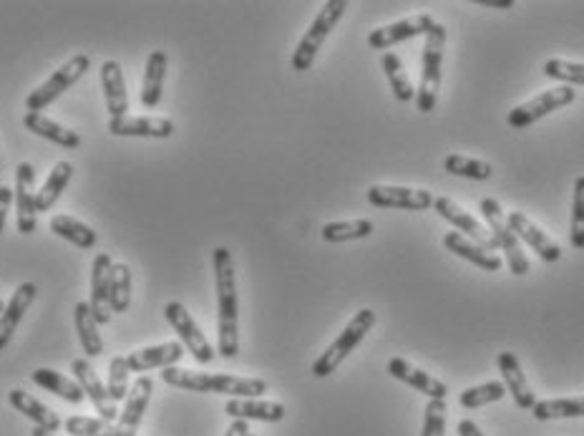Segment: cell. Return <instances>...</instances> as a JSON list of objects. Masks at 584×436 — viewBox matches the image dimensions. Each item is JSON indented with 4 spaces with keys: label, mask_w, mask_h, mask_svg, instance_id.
<instances>
[{
    "label": "cell",
    "mask_w": 584,
    "mask_h": 436,
    "mask_svg": "<svg viewBox=\"0 0 584 436\" xmlns=\"http://www.w3.org/2000/svg\"><path fill=\"white\" fill-rule=\"evenodd\" d=\"M214 290H217L219 356L237 358L240 353V298H237L235 260L227 247H214Z\"/></svg>",
    "instance_id": "6da1fadb"
},
{
    "label": "cell",
    "mask_w": 584,
    "mask_h": 436,
    "mask_svg": "<svg viewBox=\"0 0 584 436\" xmlns=\"http://www.w3.org/2000/svg\"><path fill=\"white\" fill-rule=\"evenodd\" d=\"M162 381L167 386L197 394H227L237 399H255L267 394V381L242 379V376H227V373H199L189 368L169 366L162 371Z\"/></svg>",
    "instance_id": "7a4b0ae2"
},
{
    "label": "cell",
    "mask_w": 584,
    "mask_h": 436,
    "mask_svg": "<svg viewBox=\"0 0 584 436\" xmlns=\"http://www.w3.org/2000/svg\"><path fill=\"white\" fill-rule=\"evenodd\" d=\"M376 326V310L363 308L353 316V321L343 328L338 338L325 348V353H320L318 361L313 363V376L315 379H328L330 373H335V368L355 351V348L363 343V338L373 331Z\"/></svg>",
    "instance_id": "3957f363"
},
{
    "label": "cell",
    "mask_w": 584,
    "mask_h": 436,
    "mask_svg": "<svg viewBox=\"0 0 584 436\" xmlns=\"http://www.w3.org/2000/svg\"><path fill=\"white\" fill-rule=\"evenodd\" d=\"M444 51H446V26L436 23L431 28V33L426 36V46H423V58H421V86L416 91L418 111L428 114L433 111L438 99V91H441V66H444Z\"/></svg>",
    "instance_id": "277c9868"
},
{
    "label": "cell",
    "mask_w": 584,
    "mask_h": 436,
    "mask_svg": "<svg viewBox=\"0 0 584 436\" xmlns=\"http://www.w3.org/2000/svg\"><path fill=\"white\" fill-rule=\"evenodd\" d=\"M345 11H348V3H345V0H330V3H325V6L320 8L315 21L310 23L305 36L300 38L298 48L292 53V69L300 71V74H303V71H310V66L315 64V56H318V51L323 48L325 38L333 33V28L338 26L340 18L345 16Z\"/></svg>",
    "instance_id": "5b68a950"
},
{
    "label": "cell",
    "mask_w": 584,
    "mask_h": 436,
    "mask_svg": "<svg viewBox=\"0 0 584 436\" xmlns=\"http://www.w3.org/2000/svg\"><path fill=\"white\" fill-rule=\"evenodd\" d=\"M89 69H91L89 53H76L73 58H68L61 69H56L51 76H48L46 84H41L38 89H33L31 94H28L26 109L41 114L46 106H51L53 101L58 99V96L66 94V91L71 89V86L76 84V81H79Z\"/></svg>",
    "instance_id": "8992f818"
},
{
    "label": "cell",
    "mask_w": 584,
    "mask_h": 436,
    "mask_svg": "<svg viewBox=\"0 0 584 436\" xmlns=\"http://www.w3.org/2000/svg\"><path fill=\"white\" fill-rule=\"evenodd\" d=\"M481 207V215H484L486 220V227H489V232L494 235L496 245L501 247L506 253V265H509V270L514 275H527L529 273V260L527 255H524L522 245H519V237L511 232L509 222H506V215L504 210H501L499 202L494 200V197H484V200L479 202Z\"/></svg>",
    "instance_id": "52a82bcc"
},
{
    "label": "cell",
    "mask_w": 584,
    "mask_h": 436,
    "mask_svg": "<svg viewBox=\"0 0 584 436\" xmlns=\"http://www.w3.org/2000/svg\"><path fill=\"white\" fill-rule=\"evenodd\" d=\"M164 316H167L169 326H172L174 333L179 336V343L189 348V353L194 356V361L204 363V366L214 361L212 343L207 341V336H204L202 328L197 326V321L192 318V313L184 308V303H179V300L167 303V308H164Z\"/></svg>",
    "instance_id": "ba28073f"
},
{
    "label": "cell",
    "mask_w": 584,
    "mask_h": 436,
    "mask_svg": "<svg viewBox=\"0 0 584 436\" xmlns=\"http://www.w3.org/2000/svg\"><path fill=\"white\" fill-rule=\"evenodd\" d=\"M577 99V91L572 86H557V89H547L539 96L529 99L527 104H519L517 109L509 111V127L511 129H527L532 124H537L539 119H544L552 111L562 109V106H569Z\"/></svg>",
    "instance_id": "9c48e42d"
},
{
    "label": "cell",
    "mask_w": 584,
    "mask_h": 436,
    "mask_svg": "<svg viewBox=\"0 0 584 436\" xmlns=\"http://www.w3.org/2000/svg\"><path fill=\"white\" fill-rule=\"evenodd\" d=\"M436 197L428 190H413V187H391V184H373L368 190V202L383 210H411L421 212L433 207Z\"/></svg>",
    "instance_id": "30bf717a"
},
{
    "label": "cell",
    "mask_w": 584,
    "mask_h": 436,
    "mask_svg": "<svg viewBox=\"0 0 584 436\" xmlns=\"http://www.w3.org/2000/svg\"><path fill=\"white\" fill-rule=\"evenodd\" d=\"M71 373H76V381H79L81 391L86 394V399L96 406V414L106 421H116L119 414V404L109 396V389L101 384V379L96 376L94 366H91L89 358H76L71 361Z\"/></svg>",
    "instance_id": "8fae6325"
},
{
    "label": "cell",
    "mask_w": 584,
    "mask_h": 436,
    "mask_svg": "<svg viewBox=\"0 0 584 436\" xmlns=\"http://www.w3.org/2000/svg\"><path fill=\"white\" fill-rule=\"evenodd\" d=\"M36 167L31 162H21L16 167V222L21 235H33L36 232Z\"/></svg>",
    "instance_id": "7c38bea8"
},
{
    "label": "cell",
    "mask_w": 584,
    "mask_h": 436,
    "mask_svg": "<svg viewBox=\"0 0 584 436\" xmlns=\"http://www.w3.org/2000/svg\"><path fill=\"white\" fill-rule=\"evenodd\" d=\"M433 26H436V21H433L428 13H421V16H413V18H403V21L391 23V26H383V28H378V31H373L371 36H368V46L376 48V51H388L391 46L408 41V38L428 36Z\"/></svg>",
    "instance_id": "4fadbf2b"
},
{
    "label": "cell",
    "mask_w": 584,
    "mask_h": 436,
    "mask_svg": "<svg viewBox=\"0 0 584 436\" xmlns=\"http://www.w3.org/2000/svg\"><path fill=\"white\" fill-rule=\"evenodd\" d=\"M109 132L114 137H146V139H169L177 129L167 116H119L109 119Z\"/></svg>",
    "instance_id": "5bb4252c"
},
{
    "label": "cell",
    "mask_w": 584,
    "mask_h": 436,
    "mask_svg": "<svg viewBox=\"0 0 584 436\" xmlns=\"http://www.w3.org/2000/svg\"><path fill=\"white\" fill-rule=\"evenodd\" d=\"M506 222H509L511 232H514L519 240L527 242L544 263H557V260L562 258V247H559L542 227L534 225L524 212H509V215H506Z\"/></svg>",
    "instance_id": "9a60e30c"
},
{
    "label": "cell",
    "mask_w": 584,
    "mask_h": 436,
    "mask_svg": "<svg viewBox=\"0 0 584 436\" xmlns=\"http://www.w3.org/2000/svg\"><path fill=\"white\" fill-rule=\"evenodd\" d=\"M433 210L444 217L446 222H451L456 230L466 232V235H469L476 245L484 247V250H494V247H499L496 245L494 235L489 232V227H484L479 220H476V217H471L469 212L461 210L451 197H436V200H433Z\"/></svg>",
    "instance_id": "2e32d148"
},
{
    "label": "cell",
    "mask_w": 584,
    "mask_h": 436,
    "mask_svg": "<svg viewBox=\"0 0 584 436\" xmlns=\"http://www.w3.org/2000/svg\"><path fill=\"white\" fill-rule=\"evenodd\" d=\"M36 295H38V288H36V283H31V280L18 285L16 293L11 295L6 310H3V316H0V351H6L8 348L13 333H16L18 326H21L23 316H26L28 308L36 303Z\"/></svg>",
    "instance_id": "e0dca14e"
},
{
    "label": "cell",
    "mask_w": 584,
    "mask_h": 436,
    "mask_svg": "<svg viewBox=\"0 0 584 436\" xmlns=\"http://www.w3.org/2000/svg\"><path fill=\"white\" fill-rule=\"evenodd\" d=\"M152 394H154V381L149 379V376H139L136 384L129 389L124 411H121L119 424H116L119 436H136V431H139V426H141V419H144L146 406H149V401H152Z\"/></svg>",
    "instance_id": "ac0fdd59"
},
{
    "label": "cell",
    "mask_w": 584,
    "mask_h": 436,
    "mask_svg": "<svg viewBox=\"0 0 584 436\" xmlns=\"http://www.w3.org/2000/svg\"><path fill=\"white\" fill-rule=\"evenodd\" d=\"M114 265L109 253L96 255L94 265H91V313H94L96 323L106 326L111 321V305H109V270Z\"/></svg>",
    "instance_id": "d6986e66"
},
{
    "label": "cell",
    "mask_w": 584,
    "mask_h": 436,
    "mask_svg": "<svg viewBox=\"0 0 584 436\" xmlns=\"http://www.w3.org/2000/svg\"><path fill=\"white\" fill-rule=\"evenodd\" d=\"M184 346L179 341L159 343V346H146L139 351H131L126 356V366L131 373H144L152 371V368H169L174 363L182 361Z\"/></svg>",
    "instance_id": "ffe728a7"
},
{
    "label": "cell",
    "mask_w": 584,
    "mask_h": 436,
    "mask_svg": "<svg viewBox=\"0 0 584 436\" xmlns=\"http://www.w3.org/2000/svg\"><path fill=\"white\" fill-rule=\"evenodd\" d=\"M388 373H391L393 379L403 381V384H408V386H413L416 391H421V394L428 396V399L446 401V396H449V389H446L444 381L433 379L431 373L411 366V363L403 361V358H391V361H388Z\"/></svg>",
    "instance_id": "44dd1931"
},
{
    "label": "cell",
    "mask_w": 584,
    "mask_h": 436,
    "mask_svg": "<svg viewBox=\"0 0 584 436\" xmlns=\"http://www.w3.org/2000/svg\"><path fill=\"white\" fill-rule=\"evenodd\" d=\"M499 371H501V376H504V386L511 394V399H514V404H517L519 409H534L537 396H534V391L529 389L527 373L522 371L519 358L511 351L499 353Z\"/></svg>",
    "instance_id": "7402d4cb"
},
{
    "label": "cell",
    "mask_w": 584,
    "mask_h": 436,
    "mask_svg": "<svg viewBox=\"0 0 584 436\" xmlns=\"http://www.w3.org/2000/svg\"><path fill=\"white\" fill-rule=\"evenodd\" d=\"M101 86H104L106 111L111 114V119L126 116V111H129V94H126L124 69H121L119 61H104V66H101Z\"/></svg>",
    "instance_id": "603a6c76"
},
{
    "label": "cell",
    "mask_w": 584,
    "mask_h": 436,
    "mask_svg": "<svg viewBox=\"0 0 584 436\" xmlns=\"http://www.w3.org/2000/svg\"><path fill=\"white\" fill-rule=\"evenodd\" d=\"M23 124H26L28 132H33L36 137L46 139V142L58 144L63 149H79L81 147V137L71 129H66L63 124L53 121L51 116L46 114H36V111H26L23 116Z\"/></svg>",
    "instance_id": "cb8c5ba5"
},
{
    "label": "cell",
    "mask_w": 584,
    "mask_h": 436,
    "mask_svg": "<svg viewBox=\"0 0 584 436\" xmlns=\"http://www.w3.org/2000/svg\"><path fill=\"white\" fill-rule=\"evenodd\" d=\"M444 247L446 250H451L456 258L469 260V263H474L476 268L486 270V273H496V270L504 268V260H501L499 255L486 253L484 247L476 245V242H469L464 235H459V232H446Z\"/></svg>",
    "instance_id": "d4e9b609"
},
{
    "label": "cell",
    "mask_w": 584,
    "mask_h": 436,
    "mask_svg": "<svg viewBox=\"0 0 584 436\" xmlns=\"http://www.w3.org/2000/svg\"><path fill=\"white\" fill-rule=\"evenodd\" d=\"M8 401H11V406L18 411V414L31 419L33 426H38V429H46V431H51V434H56V431L63 426V421L58 419V414H53L46 404H41V401H38L36 396L28 394V391L13 389L11 394H8Z\"/></svg>",
    "instance_id": "484cf974"
},
{
    "label": "cell",
    "mask_w": 584,
    "mask_h": 436,
    "mask_svg": "<svg viewBox=\"0 0 584 436\" xmlns=\"http://www.w3.org/2000/svg\"><path fill=\"white\" fill-rule=\"evenodd\" d=\"M167 53L164 51H152L146 58L144 69V81H141V104L144 109H157L159 101H162L164 91V79H167Z\"/></svg>",
    "instance_id": "4316f807"
},
{
    "label": "cell",
    "mask_w": 584,
    "mask_h": 436,
    "mask_svg": "<svg viewBox=\"0 0 584 436\" xmlns=\"http://www.w3.org/2000/svg\"><path fill=\"white\" fill-rule=\"evenodd\" d=\"M225 411L232 419L242 421H267L277 424L285 419V406L277 401H260V399H230L225 404Z\"/></svg>",
    "instance_id": "83f0119b"
},
{
    "label": "cell",
    "mask_w": 584,
    "mask_h": 436,
    "mask_svg": "<svg viewBox=\"0 0 584 436\" xmlns=\"http://www.w3.org/2000/svg\"><path fill=\"white\" fill-rule=\"evenodd\" d=\"M31 381L36 386H41V389H46L48 394L58 396V399L68 401V404H81V401L86 399V394L81 391L79 381L76 379H68V376H63V373L53 371V368H36L31 376Z\"/></svg>",
    "instance_id": "f1b7e54d"
},
{
    "label": "cell",
    "mask_w": 584,
    "mask_h": 436,
    "mask_svg": "<svg viewBox=\"0 0 584 436\" xmlns=\"http://www.w3.org/2000/svg\"><path fill=\"white\" fill-rule=\"evenodd\" d=\"M73 321H76V333H79V341L86 358H99L101 353H104V341H101L99 323H96L94 313H91V305L76 303V308H73Z\"/></svg>",
    "instance_id": "f546056e"
},
{
    "label": "cell",
    "mask_w": 584,
    "mask_h": 436,
    "mask_svg": "<svg viewBox=\"0 0 584 436\" xmlns=\"http://www.w3.org/2000/svg\"><path fill=\"white\" fill-rule=\"evenodd\" d=\"M73 177V164L71 162H56V167L48 172L46 182H43L41 190L36 192V212H48L53 205H56L58 197L63 195V190L68 187Z\"/></svg>",
    "instance_id": "4dcf8cb0"
},
{
    "label": "cell",
    "mask_w": 584,
    "mask_h": 436,
    "mask_svg": "<svg viewBox=\"0 0 584 436\" xmlns=\"http://www.w3.org/2000/svg\"><path fill=\"white\" fill-rule=\"evenodd\" d=\"M48 227H51V232H56L61 240L71 242V245H76L79 250H91V247H96V240H99L89 225H84V222L76 220V217L71 215L51 217Z\"/></svg>",
    "instance_id": "1f68e13d"
},
{
    "label": "cell",
    "mask_w": 584,
    "mask_h": 436,
    "mask_svg": "<svg viewBox=\"0 0 584 436\" xmlns=\"http://www.w3.org/2000/svg\"><path fill=\"white\" fill-rule=\"evenodd\" d=\"M534 419L549 421V419H582L584 416V396H574V399H547L537 401L532 409Z\"/></svg>",
    "instance_id": "d6a6232c"
},
{
    "label": "cell",
    "mask_w": 584,
    "mask_h": 436,
    "mask_svg": "<svg viewBox=\"0 0 584 436\" xmlns=\"http://www.w3.org/2000/svg\"><path fill=\"white\" fill-rule=\"evenodd\" d=\"M109 305L111 313H126L131 305V268L114 263L109 270Z\"/></svg>",
    "instance_id": "836d02e7"
},
{
    "label": "cell",
    "mask_w": 584,
    "mask_h": 436,
    "mask_svg": "<svg viewBox=\"0 0 584 436\" xmlns=\"http://www.w3.org/2000/svg\"><path fill=\"white\" fill-rule=\"evenodd\" d=\"M381 66H383V71H386V79H388V84H391L393 96H396L398 101H403V104H408V101L416 96V89H413L411 79H408V74L403 71L401 58H398L396 53L386 51L381 56Z\"/></svg>",
    "instance_id": "e575fe53"
},
{
    "label": "cell",
    "mask_w": 584,
    "mask_h": 436,
    "mask_svg": "<svg viewBox=\"0 0 584 436\" xmlns=\"http://www.w3.org/2000/svg\"><path fill=\"white\" fill-rule=\"evenodd\" d=\"M373 232L371 220H345V222H328L323 227L325 242H348V240H363Z\"/></svg>",
    "instance_id": "d590c367"
},
{
    "label": "cell",
    "mask_w": 584,
    "mask_h": 436,
    "mask_svg": "<svg viewBox=\"0 0 584 436\" xmlns=\"http://www.w3.org/2000/svg\"><path fill=\"white\" fill-rule=\"evenodd\" d=\"M444 169L449 174H456V177H466V179H491L494 169H491L489 162H481V159H471L464 157V154H449L444 159Z\"/></svg>",
    "instance_id": "8d00e7d4"
},
{
    "label": "cell",
    "mask_w": 584,
    "mask_h": 436,
    "mask_svg": "<svg viewBox=\"0 0 584 436\" xmlns=\"http://www.w3.org/2000/svg\"><path fill=\"white\" fill-rule=\"evenodd\" d=\"M66 431L71 436H119L114 421H106L101 416H71L63 421Z\"/></svg>",
    "instance_id": "74e56055"
},
{
    "label": "cell",
    "mask_w": 584,
    "mask_h": 436,
    "mask_svg": "<svg viewBox=\"0 0 584 436\" xmlns=\"http://www.w3.org/2000/svg\"><path fill=\"white\" fill-rule=\"evenodd\" d=\"M506 396V386L501 381H486V384L474 386V389H464L459 396V404L464 409H481L486 404H494Z\"/></svg>",
    "instance_id": "f35d334b"
},
{
    "label": "cell",
    "mask_w": 584,
    "mask_h": 436,
    "mask_svg": "<svg viewBox=\"0 0 584 436\" xmlns=\"http://www.w3.org/2000/svg\"><path fill=\"white\" fill-rule=\"evenodd\" d=\"M542 74L547 79L562 81L564 86H584V64H574V61H564V58H549V61H544Z\"/></svg>",
    "instance_id": "ab89813d"
},
{
    "label": "cell",
    "mask_w": 584,
    "mask_h": 436,
    "mask_svg": "<svg viewBox=\"0 0 584 436\" xmlns=\"http://www.w3.org/2000/svg\"><path fill=\"white\" fill-rule=\"evenodd\" d=\"M129 366H126V356H114L109 361V396L121 404L129 396Z\"/></svg>",
    "instance_id": "60d3db41"
},
{
    "label": "cell",
    "mask_w": 584,
    "mask_h": 436,
    "mask_svg": "<svg viewBox=\"0 0 584 436\" xmlns=\"http://www.w3.org/2000/svg\"><path fill=\"white\" fill-rule=\"evenodd\" d=\"M572 247L584 250V174L574 182V202H572V227H569Z\"/></svg>",
    "instance_id": "b9f144b4"
},
{
    "label": "cell",
    "mask_w": 584,
    "mask_h": 436,
    "mask_svg": "<svg viewBox=\"0 0 584 436\" xmlns=\"http://www.w3.org/2000/svg\"><path fill=\"white\" fill-rule=\"evenodd\" d=\"M444 429H446V401L431 399L426 406V416H423L421 436H444Z\"/></svg>",
    "instance_id": "7bdbcfd3"
},
{
    "label": "cell",
    "mask_w": 584,
    "mask_h": 436,
    "mask_svg": "<svg viewBox=\"0 0 584 436\" xmlns=\"http://www.w3.org/2000/svg\"><path fill=\"white\" fill-rule=\"evenodd\" d=\"M13 195L16 192L11 190V187H0V232H3V227H6V220H8V210H11V205H13Z\"/></svg>",
    "instance_id": "ee69618b"
},
{
    "label": "cell",
    "mask_w": 584,
    "mask_h": 436,
    "mask_svg": "<svg viewBox=\"0 0 584 436\" xmlns=\"http://www.w3.org/2000/svg\"><path fill=\"white\" fill-rule=\"evenodd\" d=\"M459 434L461 436H484V434H481L479 426H476L471 419H461L459 421Z\"/></svg>",
    "instance_id": "f6af8a7d"
},
{
    "label": "cell",
    "mask_w": 584,
    "mask_h": 436,
    "mask_svg": "<svg viewBox=\"0 0 584 436\" xmlns=\"http://www.w3.org/2000/svg\"><path fill=\"white\" fill-rule=\"evenodd\" d=\"M479 6L504 8V11H509V8H514V0H479Z\"/></svg>",
    "instance_id": "bcb514c9"
},
{
    "label": "cell",
    "mask_w": 584,
    "mask_h": 436,
    "mask_svg": "<svg viewBox=\"0 0 584 436\" xmlns=\"http://www.w3.org/2000/svg\"><path fill=\"white\" fill-rule=\"evenodd\" d=\"M235 426H237V434L240 436H255L250 431V424H247V421H242V419H235Z\"/></svg>",
    "instance_id": "7dc6e473"
},
{
    "label": "cell",
    "mask_w": 584,
    "mask_h": 436,
    "mask_svg": "<svg viewBox=\"0 0 584 436\" xmlns=\"http://www.w3.org/2000/svg\"><path fill=\"white\" fill-rule=\"evenodd\" d=\"M31 436H53V434H51V431H46V429H38V426H33Z\"/></svg>",
    "instance_id": "c3c4849f"
},
{
    "label": "cell",
    "mask_w": 584,
    "mask_h": 436,
    "mask_svg": "<svg viewBox=\"0 0 584 436\" xmlns=\"http://www.w3.org/2000/svg\"><path fill=\"white\" fill-rule=\"evenodd\" d=\"M225 436H240V434H237V426H235V421H232V426H230V429H227V434H225Z\"/></svg>",
    "instance_id": "681fc988"
},
{
    "label": "cell",
    "mask_w": 584,
    "mask_h": 436,
    "mask_svg": "<svg viewBox=\"0 0 584 436\" xmlns=\"http://www.w3.org/2000/svg\"><path fill=\"white\" fill-rule=\"evenodd\" d=\"M3 310H6V303H3V300H0V316H3Z\"/></svg>",
    "instance_id": "f907efd6"
}]
</instances>
